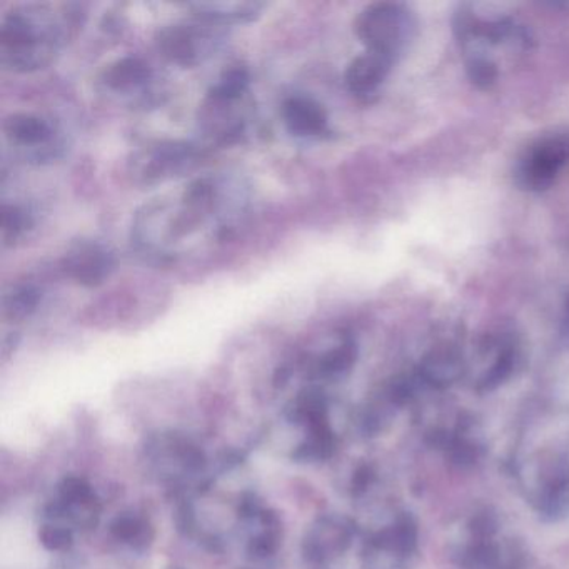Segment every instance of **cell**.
Instances as JSON below:
<instances>
[{
  "mask_svg": "<svg viewBox=\"0 0 569 569\" xmlns=\"http://www.w3.org/2000/svg\"><path fill=\"white\" fill-rule=\"evenodd\" d=\"M75 24L69 9L62 17L47 4L12 9L0 22V64L19 74L47 68Z\"/></svg>",
  "mask_w": 569,
  "mask_h": 569,
  "instance_id": "cell-1",
  "label": "cell"
},
{
  "mask_svg": "<svg viewBox=\"0 0 569 569\" xmlns=\"http://www.w3.org/2000/svg\"><path fill=\"white\" fill-rule=\"evenodd\" d=\"M354 31L368 50L394 61L413 37V15L400 4H372L357 15Z\"/></svg>",
  "mask_w": 569,
  "mask_h": 569,
  "instance_id": "cell-2",
  "label": "cell"
},
{
  "mask_svg": "<svg viewBox=\"0 0 569 569\" xmlns=\"http://www.w3.org/2000/svg\"><path fill=\"white\" fill-rule=\"evenodd\" d=\"M569 164V131H556L534 141L518 161L517 181L526 191H545Z\"/></svg>",
  "mask_w": 569,
  "mask_h": 569,
  "instance_id": "cell-3",
  "label": "cell"
},
{
  "mask_svg": "<svg viewBox=\"0 0 569 569\" xmlns=\"http://www.w3.org/2000/svg\"><path fill=\"white\" fill-rule=\"evenodd\" d=\"M66 276L79 286L97 287L109 280L116 269L112 252L97 241L81 239L71 245L62 259Z\"/></svg>",
  "mask_w": 569,
  "mask_h": 569,
  "instance_id": "cell-4",
  "label": "cell"
},
{
  "mask_svg": "<svg viewBox=\"0 0 569 569\" xmlns=\"http://www.w3.org/2000/svg\"><path fill=\"white\" fill-rule=\"evenodd\" d=\"M209 36L199 25L174 24L161 28L157 49L167 61L182 68H194L209 56Z\"/></svg>",
  "mask_w": 569,
  "mask_h": 569,
  "instance_id": "cell-5",
  "label": "cell"
},
{
  "mask_svg": "<svg viewBox=\"0 0 569 569\" xmlns=\"http://www.w3.org/2000/svg\"><path fill=\"white\" fill-rule=\"evenodd\" d=\"M281 112L287 131L297 138H322L329 134L328 112L311 97H287L281 107Z\"/></svg>",
  "mask_w": 569,
  "mask_h": 569,
  "instance_id": "cell-6",
  "label": "cell"
},
{
  "mask_svg": "<svg viewBox=\"0 0 569 569\" xmlns=\"http://www.w3.org/2000/svg\"><path fill=\"white\" fill-rule=\"evenodd\" d=\"M393 62V59H389V57L366 50L347 66L346 75H344L347 88L356 96L375 94L379 85L388 78Z\"/></svg>",
  "mask_w": 569,
  "mask_h": 569,
  "instance_id": "cell-7",
  "label": "cell"
},
{
  "mask_svg": "<svg viewBox=\"0 0 569 569\" xmlns=\"http://www.w3.org/2000/svg\"><path fill=\"white\" fill-rule=\"evenodd\" d=\"M199 21L209 25L249 24L264 11V2H198L189 4Z\"/></svg>",
  "mask_w": 569,
  "mask_h": 569,
  "instance_id": "cell-8",
  "label": "cell"
},
{
  "mask_svg": "<svg viewBox=\"0 0 569 569\" xmlns=\"http://www.w3.org/2000/svg\"><path fill=\"white\" fill-rule=\"evenodd\" d=\"M5 138L21 147H40L54 139V129L36 114L15 112L5 117Z\"/></svg>",
  "mask_w": 569,
  "mask_h": 569,
  "instance_id": "cell-9",
  "label": "cell"
},
{
  "mask_svg": "<svg viewBox=\"0 0 569 569\" xmlns=\"http://www.w3.org/2000/svg\"><path fill=\"white\" fill-rule=\"evenodd\" d=\"M151 79V69L138 57H125L110 64L104 71L103 82L107 87L125 93L131 88L141 87Z\"/></svg>",
  "mask_w": 569,
  "mask_h": 569,
  "instance_id": "cell-10",
  "label": "cell"
},
{
  "mask_svg": "<svg viewBox=\"0 0 569 569\" xmlns=\"http://www.w3.org/2000/svg\"><path fill=\"white\" fill-rule=\"evenodd\" d=\"M40 299H43V293L34 284L12 287L2 301V315L11 322L25 321L37 311Z\"/></svg>",
  "mask_w": 569,
  "mask_h": 569,
  "instance_id": "cell-11",
  "label": "cell"
},
{
  "mask_svg": "<svg viewBox=\"0 0 569 569\" xmlns=\"http://www.w3.org/2000/svg\"><path fill=\"white\" fill-rule=\"evenodd\" d=\"M251 84V74L245 66H233L223 72L216 84L209 91V99L217 104L236 103L245 96Z\"/></svg>",
  "mask_w": 569,
  "mask_h": 569,
  "instance_id": "cell-12",
  "label": "cell"
},
{
  "mask_svg": "<svg viewBox=\"0 0 569 569\" xmlns=\"http://www.w3.org/2000/svg\"><path fill=\"white\" fill-rule=\"evenodd\" d=\"M34 220L21 205L4 204L2 208V237L4 245H14L27 230L33 229Z\"/></svg>",
  "mask_w": 569,
  "mask_h": 569,
  "instance_id": "cell-13",
  "label": "cell"
},
{
  "mask_svg": "<svg viewBox=\"0 0 569 569\" xmlns=\"http://www.w3.org/2000/svg\"><path fill=\"white\" fill-rule=\"evenodd\" d=\"M356 361V344L351 340H344L340 346L328 351L319 359V371L322 375L334 376L347 371Z\"/></svg>",
  "mask_w": 569,
  "mask_h": 569,
  "instance_id": "cell-14",
  "label": "cell"
},
{
  "mask_svg": "<svg viewBox=\"0 0 569 569\" xmlns=\"http://www.w3.org/2000/svg\"><path fill=\"white\" fill-rule=\"evenodd\" d=\"M91 488L84 479L68 477L61 485V499L64 505H87L91 501Z\"/></svg>",
  "mask_w": 569,
  "mask_h": 569,
  "instance_id": "cell-15",
  "label": "cell"
},
{
  "mask_svg": "<svg viewBox=\"0 0 569 569\" xmlns=\"http://www.w3.org/2000/svg\"><path fill=\"white\" fill-rule=\"evenodd\" d=\"M40 543L50 552H61L72 543V533L68 527L44 526L39 533Z\"/></svg>",
  "mask_w": 569,
  "mask_h": 569,
  "instance_id": "cell-16",
  "label": "cell"
},
{
  "mask_svg": "<svg viewBox=\"0 0 569 569\" xmlns=\"http://www.w3.org/2000/svg\"><path fill=\"white\" fill-rule=\"evenodd\" d=\"M142 530H144V527H142L141 521L131 517L117 518L112 526H110V531H112L117 540L129 543H134V540L141 537Z\"/></svg>",
  "mask_w": 569,
  "mask_h": 569,
  "instance_id": "cell-17",
  "label": "cell"
}]
</instances>
